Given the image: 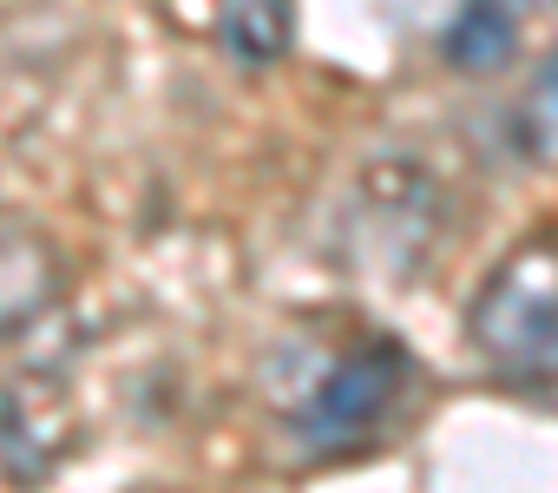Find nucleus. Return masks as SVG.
I'll return each mask as SVG.
<instances>
[{"mask_svg": "<svg viewBox=\"0 0 558 493\" xmlns=\"http://www.w3.org/2000/svg\"><path fill=\"white\" fill-rule=\"evenodd\" d=\"M414 382H421V369L395 336H362L355 349L329 356L316 369V382L303 388V401L290 408L296 454L303 460H342V454L368 447L395 421V408Z\"/></svg>", "mask_w": 558, "mask_h": 493, "instance_id": "f03ea898", "label": "nucleus"}, {"mask_svg": "<svg viewBox=\"0 0 558 493\" xmlns=\"http://www.w3.org/2000/svg\"><path fill=\"white\" fill-rule=\"evenodd\" d=\"M512 119H519V145L538 165H558V47H545V60L532 67L525 99H519Z\"/></svg>", "mask_w": 558, "mask_h": 493, "instance_id": "0eeeda50", "label": "nucleus"}, {"mask_svg": "<svg viewBox=\"0 0 558 493\" xmlns=\"http://www.w3.org/2000/svg\"><path fill=\"white\" fill-rule=\"evenodd\" d=\"M440 217H447V204H440V184L427 178V165H414V158L362 165V178H355V224H349L355 230V257H368L395 284H408L427 264V251H434Z\"/></svg>", "mask_w": 558, "mask_h": 493, "instance_id": "7ed1b4c3", "label": "nucleus"}, {"mask_svg": "<svg viewBox=\"0 0 558 493\" xmlns=\"http://www.w3.org/2000/svg\"><path fill=\"white\" fill-rule=\"evenodd\" d=\"M466 342L512 388L558 382V237L551 230L512 243L486 270V284L466 303Z\"/></svg>", "mask_w": 558, "mask_h": 493, "instance_id": "f257e3e1", "label": "nucleus"}, {"mask_svg": "<svg viewBox=\"0 0 558 493\" xmlns=\"http://www.w3.org/2000/svg\"><path fill=\"white\" fill-rule=\"evenodd\" d=\"M538 0H460L453 21L440 27V60L466 80H493L512 67L519 53V34H525V14Z\"/></svg>", "mask_w": 558, "mask_h": 493, "instance_id": "39448f33", "label": "nucleus"}, {"mask_svg": "<svg viewBox=\"0 0 558 493\" xmlns=\"http://www.w3.org/2000/svg\"><path fill=\"white\" fill-rule=\"evenodd\" d=\"M73 401L53 382H8L0 388V467L14 480H47L73 454Z\"/></svg>", "mask_w": 558, "mask_h": 493, "instance_id": "20e7f679", "label": "nucleus"}, {"mask_svg": "<svg viewBox=\"0 0 558 493\" xmlns=\"http://www.w3.org/2000/svg\"><path fill=\"white\" fill-rule=\"evenodd\" d=\"M217 40L243 73H263L290 47V0H223L217 8Z\"/></svg>", "mask_w": 558, "mask_h": 493, "instance_id": "423d86ee", "label": "nucleus"}]
</instances>
